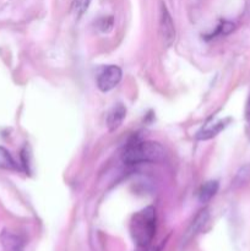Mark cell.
Returning <instances> with one entry per match:
<instances>
[{"label":"cell","instance_id":"6da1fadb","mask_svg":"<svg viewBox=\"0 0 250 251\" xmlns=\"http://www.w3.org/2000/svg\"><path fill=\"white\" fill-rule=\"evenodd\" d=\"M156 233V211L152 206L139 211L130 221V234L137 247L146 248Z\"/></svg>","mask_w":250,"mask_h":251},{"label":"cell","instance_id":"7a4b0ae2","mask_svg":"<svg viewBox=\"0 0 250 251\" xmlns=\"http://www.w3.org/2000/svg\"><path fill=\"white\" fill-rule=\"evenodd\" d=\"M164 156L166 152L158 142L134 140L125 149L123 153V161L131 166V164L159 162L164 158Z\"/></svg>","mask_w":250,"mask_h":251},{"label":"cell","instance_id":"3957f363","mask_svg":"<svg viewBox=\"0 0 250 251\" xmlns=\"http://www.w3.org/2000/svg\"><path fill=\"white\" fill-rule=\"evenodd\" d=\"M122 69L117 65H108L98 74L97 87L102 92H109L118 86L122 80Z\"/></svg>","mask_w":250,"mask_h":251},{"label":"cell","instance_id":"277c9868","mask_svg":"<svg viewBox=\"0 0 250 251\" xmlns=\"http://www.w3.org/2000/svg\"><path fill=\"white\" fill-rule=\"evenodd\" d=\"M159 31L164 44L167 47L172 46L175 39V27H174L173 19L164 4L161 5V11H159Z\"/></svg>","mask_w":250,"mask_h":251},{"label":"cell","instance_id":"5b68a950","mask_svg":"<svg viewBox=\"0 0 250 251\" xmlns=\"http://www.w3.org/2000/svg\"><path fill=\"white\" fill-rule=\"evenodd\" d=\"M208 221V211L202 210L201 212L198 213L194 221L191 222V225L189 226V228L186 229L185 234L183 237V244H188L193 238H195L199 233L202 230V228L205 227L206 223Z\"/></svg>","mask_w":250,"mask_h":251},{"label":"cell","instance_id":"8992f818","mask_svg":"<svg viewBox=\"0 0 250 251\" xmlns=\"http://www.w3.org/2000/svg\"><path fill=\"white\" fill-rule=\"evenodd\" d=\"M126 117V108L122 103L115 104L107 115V125L110 131L118 129Z\"/></svg>","mask_w":250,"mask_h":251},{"label":"cell","instance_id":"52a82bcc","mask_svg":"<svg viewBox=\"0 0 250 251\" xmlns=\"http://www.w3.org/2000/svg\"><path fill=\"white\" fill-rule=\"evenodd\" d=\"M228 120H220V122L215 123V124H210L207 126L202 127L200 131L196 135V139L200 140V141H207V140L213 139V137L217 136L221 131L225 130V127L227 126Z\"/></svg>","mask_w":250,"mask_h":251},{"label":"cell","instance_id":"ba28073f","mask_svg":"<svg viewBox=\"0 0 250 251\" xmlns=\"http://www.w3.org/2000/svg\"><path fill=\"white\" fill-rule=\"evenodd\" d=\"M218 188H220V185H218V181H216V180L206 181L205 184H202V185H201L200 190H199V194H198L199 201H200L201 203L208 202V201H210L211 199H212L213 196L217 194Z\"/></svg>","mask_w":250,"mask_h":251},{"label":"cell","instance_id":"9c48e42d","mask_svg":"<svg viewBox=\"0 0 250 251\" xmlns=\"http://www.w3.org/2000/svg\"><path fill=\"white\" fill-rule=\"evenodd\" d=\"M1 244L6 251H22V240L16 234L10 232H2Z\"/></svg>","mask_w":250,"mask_h":251},{"label":"cell","instance_id":"30bf717a","mask_svg":"<svg viewBox=\"0 0 250 251\" xmlns=\"http://www.w3.org/2000/svg\"><path fill=\"white\" fill-rule=\"evenodd\" d=\"M0 168L2 169H19V166L16 164V162L14 161L12 156L10 154V152L6 149L0 146Z\"/></svg>","mask_w":250,"mask_h":251},{"label":"cell","instance_id":"8fae6325","mask_svg":"<svg viewBox=\"0 0 250 251\" xmlns=\"http://www.w3.org/2000/svg\"><path fill=\"white\" fill-rule=\"evenodd\" d=\"M250 180V164L243 166L239 171L235 174L234 179H233V186L234 188H240L244 184H247Z\"/></svg>","mask_w":250,"mask_h":251},{"label":"cell","instance_id":"7c38bea8","mask_svg":"<svg viewBox=\"0 0 250 251\" xmlns=\"http://www.w3.org/2000/svg\"><path fill=\"white\" fill-rule=\"evenodd\" d=\"M91 1H92V0H74L73 9L74 11H75V15L78 17V19H80L86 11H87Z\"/></svg>","mask_w":250,"mask_h":251},{"label":"cell","instance_id":"4fadbf2b","mask_svg":"<svg viewBox=\"0 0 250 251\" xmlns=\"http://www.w3.org/2000/svg\"><path fill=\"white\" fill-rule=\"evenodd\" d=\"M235 26L233 22L230 21H223L221 22L220 26L217 27V31L215 32V34L213 36H217V34H223V36H225V34H229L230 32L234 31Z\"/></svg>","mask_w":250,"mask_h":251},{"label":"cell","instance_id":"5bb4252c","mask_svg":"<svg viewBox=\"0 0 250 251\" xmlns=\"http://www.w3.org/2000/svg\"><path fill=\"white\" fill-rule=\"evenodd\" d=\"M245 134H247L248 139L250 140V95L248 97L247 104H245Z\"/></svg>","mask_w":250,"mask_h":251},{"label":"cell","instance_id":"9a60e30c","mask_svg":"<svg viewBox=\"0 0 250 251\" xmlns=\"http://www.w3.org/2000/svg\"><path fill=\"white\" fill-rule=\"evenodd\" d=\"M150 251H161V247H157V248H154V249H152Z\"/></svg>","mask_w":250,"mask_h":251}]
</instances>
